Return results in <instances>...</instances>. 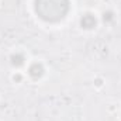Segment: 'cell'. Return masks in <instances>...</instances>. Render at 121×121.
Here are the masks:
<instances>
[{"mask_svg":"<svg viewBox=\"0 0 121 121\" xmlns=\"http://www.w3.org/2000/svg\"><path fill=\"white\" fill-rule=\"evenodd\" d=\"M80 26H82L83 28H86V30L94 28V27H96V18H94V16L90 14V13L85 14V16L80 18Z\"/></svg>","mask_w":121,"mask_h":121,"instance_id":"obj_2","label":"cell"},{"mask_svg":"<svg viewBox=\"0 0 121 121\" xmlns=\"http://www.w3.org/2000/svg\"><path fill=\"white\" fill-rule=\"evenodd\" d=\"M103 18H104V21H110L113 18V13H110V11L108 13H104V17Z\"/></svg>","mask_w":121,"mask_h":121,"instance_id":"obj_5","label":"cell"},{"mask_svg":"<svg viewBox=\"0 0 121 121\" xmlns=\"http://www.w3.org/2000/svg\"><path fill=\"white\" fill-rule=\"evenodd\" d=\"M30 75L31 78H34V79H38V78H41L42 75H44V68H42V65L41 63H32L30 66Z\"/></svg>","mask_w":121,"mask_h":121,"instance_id":"obj_3","label":"cell"},{"mask_svg":"<svg viewBox=\"0 0 121 121\" xmlns=\"http://www.w3.org/2000/svg\"><path fill=\"white\" fill-rule=\"evenodd\" d=\"M69 10V0H35L37 14L49 23L60 21Z\"/></svg>","mask_w":121,"mask_h":121,"instance_id":"obj_1","label":"cell"},{"mask_svg":"<svg viewBox=\"0 0 121 121\" xmlns=\"http://www.w3.org/2000/svg\"><path fill=\"white\" fill-rule=\"evenodd\" d=\"M11 63H13L14 66H21V65L24 63V56H23L21 54L13 55V56H11Z\"/></svg>","mask_w":121,"mask_h":121,"instance_id":"obj_4","label":"cell"}]
</instances>
